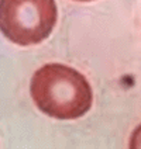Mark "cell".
I'll list each match as a JSON object with an SVG mask.
<instances>
[{"instance_id":"6da1fadb","label":"cell","mask_w":141,"mask_h":149,"mask_svg":"<svg viewBox=\"0 0 141 149\" xmlns=\"http://www.w3.org/2000/svg\"><path fill=\"white\" fill-rule=\"evenodd\" d=\"M35 106L57 120H76L92 107L93 93L81 72L62 63H48L35 70L30 83Z\"/></svg>"},{"instance_id":"7a4b0ae2","label":"cell","mask_w":141,"mask_h":149,"mask_svg":"<svg viewBox=\"0 0 141 149\" xmlns=\"http://www.w3.org/2000/svg\"><path fill=\"white\" fill-rule=\"evenodd\" d=\"M57 17L55 0H0V31L21 47L48 38Z\"/></svg>"},{"instance_id":"3957f363","label":"cell","mask_w":141,"mask_h":149,"mask_svg":"<svg viewBox=\"0 0 141 149\" xmlns=\"http://www.w3.org/2000/svg\"><path fill=\"white\" fill-rule=\"evenodd\" d=\"M128 146L131 149H141V125H138L131 134Z\"/></svg>"},{"instance_id":"277c9868","label":"cell","mask_w":141,"mask_h":149,"mask_svg":"<svg viewBox=\"0 0 141 149\" xmlns=\"http://www.w3.org/2000/svg\"><path fill=\"white\" fill-rule=\"evenodd\" d=\"M78 1H92V0H78Z\"/></svg>"}]
</instances>
